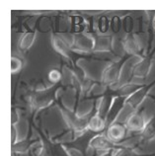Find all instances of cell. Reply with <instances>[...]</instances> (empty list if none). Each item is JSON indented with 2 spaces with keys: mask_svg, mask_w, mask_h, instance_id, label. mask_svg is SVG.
Listing matches in <instances>:
<instances>
[{
  "mask_svg": "<svg viewBox=\"0 0 155 156\" xmlns=\"http://www.w3.org/2000/svg\"><path fill=\"white\" fill-rule=\"evenodd\" d=\"M60 111H62V117L64 121L66 122L69 129L74 131L76 138L82 135L84 133H86V130H88V122L92 116L80 118L75 114L74 111L64 108V107H62Z\"/></svg>",
  "mask_w": 155,
  "mask_h": 156,
  "instance_id": "obj_1",
  "label": "cell"
},
{
  "mask_svg": "<svg viewBox=\"0 0 155 156\" xmlns=\"http://www.w3.org/2000/svg\"><path fill=\"white\" fill-rule=\"evenodd\" d=\"M58 88L55 85H52L51 88L37 90L31 97V105L33 109H44L54 102Z\"/></svg>",
  "mask_w": 155,
  "mask_h": 156,
  "instance_id": "obj_2",
  "label": "cell"
},
{
  "mask_svg": "<svg viewBox=\"0 0 155 156\" xmlns=\"http://www.w3.org/2000/svg\"><path fill=\"white\" fill-rule=\"evenodd\" d=\"M125 60L126 58H124L109 63L104 68L103 72H102L101 75L102 84H104L105 86H109V85L119 83L122 74V68H123V65Z\"/></svg>",
  "mask_w": 155,
  "mask_h": 156,
  "instance_id": "obj_3",
  "label": "cell"
},
{
  "mask_svg": "<svg viewBox=\"0 0 155 156\" xmlns=\"http://www.w3.org/2000/svg\"><path fill=\"white\" fill-rule=\"evenodd\" d=\"M124 145H120L118 143L113 142L112 140L107 137L106 134H97L95 136H93L88 142V148L89 149H93L96 151H106L109 150H117L123 147Z\"/></svg>",
  "mask_w": 155,
  "mask_h": 156,
  "instance_id": "obj_4",
  "label": "cell"
},
{
  "mask_svg": "<svg viewBox=\"0 0 155 156\" xmlns=\"http://www.w3.org/2000/svg\"><path fill=\"white\" fill-rule=\"evenodd\" d=\"M94 39L91 34L80 33L74 34V43L72 46V51L76 52H94Z\"/></svg>",
  "mask_w": 155,
  "mask_h": 156,
  "instance_id": "obj_5",
  "label": "cell"
},
{
  "mask_svg": "<svg viewBox=\"0 0 155 156\" xmlns=\"http://www.w3.org/2000/svg\"><path fill=\"white\" fill-rule=\"evenodd\" d=\"M124 51L130 55V56H139V53L142 50V42L138 34L130 33L128 34L122 40Z\"/></svg>",
  "mask_w": 155,
  "mask_h": 156,
  "instance_id": "obj_6",
  "label": "cell"
},
{
  "mask_svg": "<svg viewBox=\"0 0 155 156\" xmlns=\"http://www.w3.org/2000/svg\"><path fill=\"white\" fill-rule=\"evenodd\" d=\"M154 84H155V81L150 84H144L143 87L140 88L138 91H136V93L132 94V95L129 96V98H126L125 106H129L130 109L137 111V109L139 108V106L143 103L145 98L148 96L150 90H151V88L154 86Z\"/></svg>",
  "mask_w": 155,
  "mask_h": 156,
  "instance_id": "obj_7",
  "label": "cell"
},
{
  "mask_svg": "<svg viewBox=\"0 0 155 156\" xmlns=\"http://www.w3.org/2000/svg\"><path fill=\"white\" fill-rule=\"evenodd\" d=\"M152 64L153 57L151 55L141 57L132 67V77L139 78V79H145L148 76L150 70H151Z\"/></svg>",
  "mask_w": 155,
  "mask_h": 156,
  "instance_id": "obj_8",
  "label": "cell"
},
{
  "mask_svg": "<svg viewBox=\"0 0 155 156\" xmlns=\"http://www.w3.org/2000/svg\"><path fill=\"white\" fill-rule=\"evenodd\" d=\"M128 131L129 130L125 124L116 122L106 129V135H107V137L110 140L120 144V142L125 138Z\"/></svg>",
  "mask_w": 155,
  "mask_h": 156,
  "instance_id": "obj_9",
  "label": "cell"
},
{
  "mask_svg": "<svg viewBox=\"0 0 155 156\" xmlns=\"http://www.w3.org/2000/svg\"><path fill=\"white\" fill-rule=\"evenodd\" d=\"M147 121L145 120L143 111H136L126 119L125 125L129 131H139L143 130Z\"/></svg>",
  "mask_w": 155,
  "mask_h": 156,
  "instance_id": "obj_10",
  "label": "cell"
},
{
  "mask_svg": "<svg viewBox=\"0 0 155 156\" xmlns=\"http://www.w3.org/2000/svg\"><path fill=\"white\" fill-rule=\"evenodd\" d=\"M125 106V98L115 96L113 104L111 106V109H110L108 116L106 118V129H107L109 126L114 124V122H116L117 119L119 118L120 114L122 113V111H123Z\"/></svg>",
  "mask_w": 155,
  "mask_h": 156,
  "instance_id": "obj_11",
  "label": "cell"
},
{
  "mask_svg": "<svg viewBox=\"0 0 155 156\" xmlns=\"http://www.w3.org/2000/svg\"><path fill=\"white\" fill-rule=\"evenodd\" d=\"M94 39V52H111L114 47V39L111 36L92 35Z\"/></svg>",
  "mask_w": 155,
  "mask_h": 156,
  "instance_id": "obj_12",
  "label": "cell"
},
{
  "mask_svg": "<svg viewBox=\"0 0 155 156\" xmlns=\"http://www.w3.org/2000/svg\"><path fill=\"white\" fill-rule=\"evenodd\" d=\"M51 43H52V47L55 48V50L58 52H59L62 56L66 57V58L70 57L71 52H72L71 47L69 46L67 43L64 42L62 39V37L58 35V33L51 36Z\"/></svg>",
  "mask_w": 155,
  "mask_h": 156,
  "instance_id": "obj_13",
  "label": "cell"
},
{
  "mask_svg": "<svg viewBox=\"0 0 155 156\" xmlns=\"http://www.w3.org/2000/svg\"><path fill=\"white\" fill-rule=\"evenodd\" d=\"M114 98H115V96L106 94V95L102 96L100 98L99 102H98V105H97V108H96V114L99 117L103 118L105 121H106V118H107L108 114H109L110 109H111Z\"/></svg>",
  "mask_w": 155,
  "mask_h": 156,
  "instance_id": "obj_14",
  "label": "cell"
},
{
  "mask_svg": "<svg viewBox=\"0 0 155 156\" xmlns=\"http://www.w3.org/2000/svg\"><path fill=\"white\" fill-rule=\"evenodd\" d=\"M144 84H138V83H126L123 86H121L117 89V95L119 97H123L125 99L132 96L136 91H138L140 88H142Z\"/></svg>",
  "mask_w": 155,
  "mask_h": 156,
  "instance_id": "obj_15",
  "label": "cell"
},
{
  "mask_svg": "<svg viewBox=\"0 0 155 156\" xmlns=\"http://www.w3.org/2000/svg\"><path fill=\"white\" fill-rule=\"evenodd\" d=\"M94 106H95V101L92 99H87L81 101L78 107L76 108L75 114L80 118L89 117L92 114L94 110Z\"/></svg>",
  "mask_w": 155,
  "mask_h": 156,
  "instance_id": "obj_16",
  "label": "cell"
},
{
  "mask_svg": "<svg viewBox=\"0 0 155 156\" xmlns=\"http://www.w3.org/2000/svg\"><path fill=\"white\" fill-rule=\"evenodd\" d=\"M35 40H36V32L31 31V32L24 33L18 44L19 50L22 52H26L28 50L31 48V47L33 46V44L35 42Z\"/></svg>",
  "mask_w": 155,
  "mask_h": 156,
  "instance_id": "obj_17",
  "label": "cell"
},
{
  "mask_svg": "<svg viewBox=\"0 0 155 156\" xmlns=\"http://www.w3.org/2000/svg\"><path fill=\"white\" fill-rule=\"evenodd\" d=\"M140 137L142 140L145 141L152 140L155 138V115L146 122L143 130L140 133Z\"/></svg>",
  "mask_w": 155,
  "mask_h": 156,
  "instance_id": "obj_18",
  "label": "cell"
},
{
  "mask_svg": "<svg viewBox=\"0 0 155 156\" xmlns=\"http://www.w3.org/2000/svg\"><path fill=\"white\" fill-rule=\"evenodd\" d=\"M105 129H106V121L95 113L90 118V120H89L88 130L94 131V133H101Z\"/></svg>",
  "mask_w": 155,
  "mask_h": 156,
  "instance_id": "obj_19",
  "label": "cell"
},
{
  "mask_svg": "<svg viewBox=\"0 0 155 156\" xmlns=\"http://www.w3.org/2000/svg\"><path fill=\"white\" fill-rule=\"evenodd\" d=\"M34 140H28V139H22L19 140L16 144L12 146V153L17 154H24L30 150Z\"/></svg>",
  "mask_w": 155,
  "mask_h": 156,
  "instance_id": "obj_20",
  "label": "cell"
},
{
  "mask_svg": "<svg viewBox=\"0 0 155 156\" xmlns=\"http://www.w3.org/2000/svg\"><path fill=\"white\" fill-rule=\"evenodd\" d=\"M71 23H72V28L74 29L75 34L84 33L87 23L86 21H84V19L82 17H80V16H73Z\"/></svg>",
  "mask_w": 155,
  "mask_h": 156,
  "instance_id": "obj_21",
  "label": "cell"
},
{
  "mask_svg": "<svg viewBox=\"0 0 155 156\" xmlns=\"http://www.w3.org/2000/svg\"><path fill=\"white\" fill-rule=\"evenodd\" d=\"M97 23V30L99 31L100 34L105 35L107 34L110 27H111V21L106 16H101L96 21Z\"/></svg>",
  "mask_w": 155,
  "mask_h": 156,
  "instance_id": "obj_22",
  "label": "cell"
},
{
  "mask_svg": "<svg viewBox=\"0 0 155 156\" xmlns=\"http://www.w3.org/2000/svg\"><path fill=\"white\" fill-rule=\"evenodd\" d=\"M114 156H141V155L138 154L132 147L123 146L119 149L114 150Z\"/></svg>",
  "mask_w": 155,
  "mask_h": 156,
  "instance_id": "obj_23",
  "label": "cell"
},
{
  "mask_svg": "<svg viewBox=\"0 0 155 156\" xmlns=\"http://www.w3.org/2000/svg\"><path fill=\"white\" fill-rule=\"evenodd\" d=\"M23 67V61L21 58H19L17 56H12L11 57V72L12 74L17 73L22 69Z\"/></svg>",
  "mask_w": 155,
  "mask_h": 156,
  "instance_id": "obj_24",
  "label": "cell"
},
{
  "mask_svg": "<svg viewBox=\"0 0 155 156\" xmlns=\"http://www.w3.org/2000/svg\"><path fill=\"white\" fill-rule=\"evenodd\" d=\"M43 149H44V146H43L42 141L37 140V141H34V143L32 144L29 152L31 153L32 156H41L43 153Z\"/></svg>",
  "mask_w": 155,
  "mask_h": 156,
  "instance_id": "obj_25",
  "label": "cell"
},
{
  "mask_svg": "<svg viewBox=\"0 0 155 156\" xmlns=\"http://www.w3.org/2000/svg\"><path fill=\"white\" fill-rule=\"evenodd\" d=\"M48 79L52 83V85L58 84V82L62 80V73H60L58 69H51L48 72Z\"/></svg>",
  "mask_w": 155,
  "mask_h": 156,
  "instance_id": "obj_26",
  "label": "cell"
},
{
  "mask_svg": "<svg viewBox=\"0 0 155 156\" xmlns=\"http://www.w3.org/2000/svg\"><path fill=\"white\" fill-rule=\"evenodd\" d=\"M122 21H123V26L125 31L128 34H130L133 29V19L130 16H125V18L122 19Z\"/></svg>",
  "mask_w": 155,
  "mask_h": 156,
  "instance_id": "obj_27",
  "label": "cell"
},
{
  "mask_svg": "<svg viewBox=\"0 0 155 156\" xmlns=\"http://www.w3.org/2000/svg\"><path fill=\"white\" fill-rule=\"evenodd\" d=\"M123 24V21L122 19L119 17V16H114L111 20V28L114 33H118L121 30V26Z\"/></svg>",
  "mask_w": 155,
  "mask_h": 156,
  "instance_id": "obj_28",
  "label": "cell"
},
{
  "mask_svg": "<svg viewBox=\"0 0 155 156\" xmlns=\"http://www.w3.org/2000/svg\"><path fill=\"white\" fill-rule=\"evenodd\" d=\"M63 149L68 156H84V154L81 152V150L78 148H75V147L63 145Z\"/></svg>",
  "mask_w": 155,
  "mask_h": 156,
  "instance_id": "obj_29",
  "label": "cell"
},
{
  "mask_svg": "<svg viewBox=\"0 0 155 156\" xmlns=\"http://www.w3.org/2000/svg\"><path fill=\"white\" fill-rule=\"evenodd\" d=\"M19 141V133L16 126L11 125V145L13 146Z\"/></svg>",
  "mask_w": 155,
  "mask_h": 156,
  "instance_id": "obj_30",
  "label": "cell"
},
{
  "mask_svg": "<svg viewBox=\"0 0 155 156\" xmlns=\"http://www.w3.org/2000/svg\"><path fill=\"white\" fill-rule=\"evenodd\" d=\"M18 122H19L18 112H16L15 109H12V112H11V125L16 126V124H18Z\"/></svg>",
  "mask_w": 155,
  "mask_h": 156,
  "instance_id": "obj_31",
  "label": "cell"
},
{
  "mask_svg": "<svg viewBox=\"0 0 155 156\" xmlns=\"http://www.w3.org/2000/svg\"><path fill=\"white\" fill-rule=\"evenodd\" d=\"M100 156H114V150H109V151H106V152L102 153Z\"/></svg>",
  "mask_w": 155,
  "mask_h": 156,
  "instance_id": "obj_32",
  "label": "cell"
}]
</instances>
